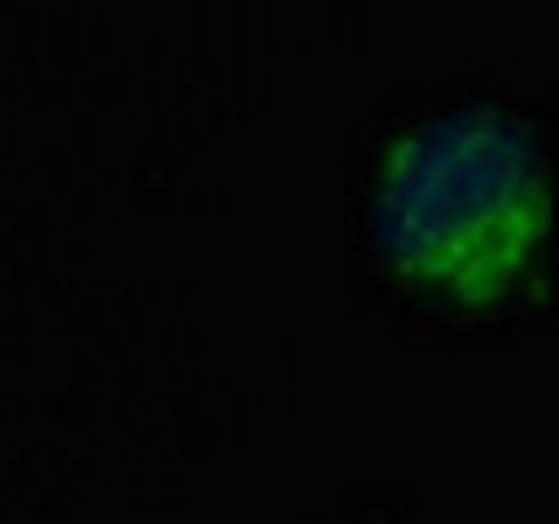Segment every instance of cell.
Returning <instances> with one entry per match:
<instances>
[{
  "instance_id": "obj_1",
  "label": "cell",
  "mask_w": 559,
  "mask_h": 524,
  "mask_svg": "<svg viewBox=\"0 0 559 524\" xmlns=\"http://www.w3.org/2000/svg\"><path fill=\"white\" fill-rule=\"evenodd\" d=\"M392 273L462 308L511 301L546 259L552 189L546 162L511 119L454 112L406 133L371 189Z\"/></svg>"
}]
</instances>
